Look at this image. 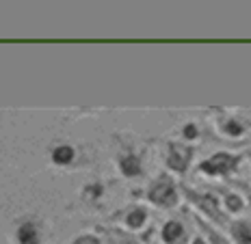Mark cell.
I'll use <instances>...</instances> for the list:
<instances>
[{
  "label": "cell",
  "mask_w": 251,
  "mask_h": 244,
  "mask_svg": "<svg viewBox=\"0 0 251 244\" xmlns=\"http://www.w3.org/2000/svg\"><path fill=\"white\" fill-rule=\"evenodd\" d=\"M148 199L151 201V203L163 205V207L176 205L177 195H176V186H174V181L167 177V175L158 177V179L154 181V184L150 186V190H148Z\"/></svg>",
  "instance_id": "6da1fadb"
},
{
  "label": "cell",
  "mask_w": 251,
  "mask_h": 244,
  "mask_svg": "<svg viewBox=\"0 0 251 244\" xmlns=\"http://www.w3.org/2000/svg\"><path fill=\"white\" fill-rule=\"evenodd\" d=\"M238 158L229 154H214L210 160L200 164V171H203L206 175H227L236 169Z\"/></svg>",
  "instance_id": "7a4b0ae2"
},
{
  "label": "cell",
  "mask_w": 251,
  "mask_h": 244,
  "mask_svg": "<svg viewBox=\"0 0 251 244\" xmlns=\"http://www.w3.org/2000/svg\"><path fill=\"white\" fill-rule=\"evenodd\" d=\"M191 155H193L191 147L171 143L169 145V155H167V164H169V169L177 171V173H184L186 167H188V162H191Z\"/></svg>",
  "instance_id": "3957f363"
},
{
  "label": "cell",
  "mask_w": 251,
  "mask_h": 244,
  "mask_svg": "<svg viewBox=\"0 0 251 244\" xmlns=\"http://www.w3.org/2000/svg\"><path fill=\"white\" fill-rule=\"evenodd\" d=\"M15 244H41V229L35 221H20Z\"/></svg>",
  "instance_id": "277c9868"
},
{
  "label": "cell",
  "mask_w": 251,
  "mask_h": 244,
  "mask_svg": "<svg viewBox=\"0 0 251 244\" xmlns=\"http://www.w3.org/2000/svg\"><path fill=\"white\" fill-rule=\"evenodd\" d=\"M188 197H191V199L195 201V203L200 205L208 216L221 221V216H219V205H217V199H214V195H195V193H188Z\"/></svg>",
  "instance_id": "5b68a950"
},
{
  "label": "cell",
  "mask_w": 251,
  "mask_h": 244,
  "mask_svg": "<svg viewBox=\"0 0 251 244\" xmlns=\"http://www.w3.org/2000/svg\"><path fill=\"white\" fill-rule=\"evenodd\" d=\"M119 171L126 177H137V175H141V160L134 154H126L119 158Z\"/></svg>",
  "instance_id": "8992f818"
},
{
  "label": "cell",
  "mask_w": 251,
  "mask_h": 244,
  "mask_svg": "<svg viewBox=\"0 0 251 244\" xmlns=\"http://www.w3.org/2000/svg\"><path fill=\"white\" fill-rule=\"evenodd\" d=\"M184 238V227L180 225L177 221H169V222H165V227H163V240L165 244H177Z\"/></svg>",
  "instance_id": "52a82bcc"
},
{
  "label": "cell",
  "mask_w": 251,
  "mask_h": 244,
  "mask_svg": "<svg viewBox=\"0 0 251 244\" xmlns=\"http://www.w3.org/2000/svg\"><path fill=\"white\" fill-rule=\"evenodd\" d=\"M74 147L72 145H59V147L52 149V162L54 164H70L74 160Z\"/></svg>",
  "instance_id": "ba28073f"
},
{
  "label": "cell",
  "mask_w": 251,
  "mask_h": 244,
  "mask_svg": "<svg viewBox=\"0 0 251 244\" xmlns=\"http://www.w3.org/2000/svg\"><path fill=\"white\" fill-rule=\"evenodd\" d=\"M145 221H148V210H143V207H137V210L128 212V216H126V225L130 229H141L145 225Z\"/></svg>",
  "instance_id": "9c48e42d"
},
{
  "label": "cell",
  "mask_w": 251,
  "mask_h": 244,
  "mask_svg": "<svg viewBox=\"0 0 251 244\" xmlns=\"http://www.w3.org/2000/svg\"><path fill=\"white\" fill-rule=\"evenodd\" d=\"M232 236L238 244H251V227L247 222H236L232 227Z\"/></svg>",
  "instance_id": "30bf717a"
},
{
  "label": "cell",
  "mask_w": 251,
  "mask_h": 244,
  "mask_svg": "<svg viewBox=\"0 0 251 244\" xmlns=\"http://www.w3.org/2000/svg\"><path fill=\"white\" fill-rule=\"evenodd\" d=\"M223 132L232 134V136H240V134H243V126H238L236 121H227L226 126H223Z\"/></svg>",
  "instance_id": "8fae6325"
},
{
  "label": "cell",
  "mask_w": 251,
  "mask_h": 244,
  "mask_svg": "<svg viewBox=\"0 0 251 244\" xmlns=\"http://www.w3.org/2000/svg\"><path fill=\"white\" fill-rule=\"evenodd\" d=\"M72 244H102L100 238L98 236H91V233H87V236H78Z\"/></svg>",
  "instance_id": "7c38bea8"
},
{
  "label": "cell",
  "mask_w": 251,
  "mask_h": 244,
  "mask_svg": "<svg viewBox=\"0 0 251 244\" xmlns=\"http://www.w3.org/2000/svg\"><path fill=\"white\" fill-rule=\"evenodd\" d=\"M227 207H229L232 212H238L240 207H243V201H240L236 195H229V197H227Z\"/></svg>",
  "instance_id": "4fadbf2b"
},
{
  "label": "cell",
  "mask_w": 251,
  "mask_h": 244,
  "mask_svg": "<svg viewBox=\"0 0 251 244\" xmlns=\"http://www.w3.org/2000/svg\"><path fill=\"white\" fill-rule=\"evenodd\" d=\"M85 193L89 197H93V199H98V197L102 195V184H93V186H87L85 188Z\"/></svg>",
  "instance_id": "5bb4252c"
},
{
  "label": "cell",
  "mask_w": 251,
  "mask_h": 244,
  "mask_svg": "<svg viewBox=\"0 0 251 244\" xmlns=\"http://www.w3.org/2000/svg\"><path fill=\"white\" fill-rule=\"evenodd\" d=\"M184 136H186V138H195V136H197V130H195V126H193V123H188V126L184 128Z\"/></svg>",
  "instance_id": "9a60e30c"
},
{
  "label": "cell",
  "mask_w": 251,
  "mask_h": 244,
  "mask_svg": "<svg viewBox=\"0 0 251 244\" xmlns=\"http://www.w3.org/2000/svg\"><path fill=\"white\" fill-rule=\"evenodd\" d=\"M193 244H206V242H203L201 238H195V240H193Z\"/></svg>",
  "instance_id": "2e32d148"
}]
</instances>
